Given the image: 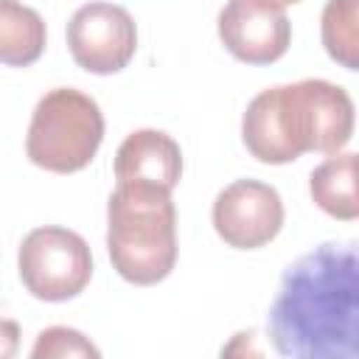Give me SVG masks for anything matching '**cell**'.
<instances>
[{
    "label": "cell",
    "instance_id": "9c48e42d",
    "mask_svg": "<svg viewBox=\"0 0 359 359\" xmlns=\"http://www.w3.org/2000/svg\"><path fill=\"white\" fill-rule=\"evenodd\" d=\"M182 177L180 143L160 129H137L115 151V180L174 191Z\"/></svg>",
    "mask_w": 359,
    "mask_h": 359
},
{
    "label": "cell",
    "instance_id": "9a60e30c",
    "mask_svg": "<svg viewBox=\"0 0 359 359\" xmlns=\"http://www.w3.org/2000/svg\"><path fill=\"white\" fill-rule=\"evenodd\" d=\"M269 3H275V6H289V3H300V0H269Z\"/></svg>",
    "mask_w": 359,
    "mask_h": 359
},
{
    "label": "cell",
    "instance_id": "ba28073f",
    "mask_svg": "<svg viewBox=\"0 0 359 359\" xmlns=\"http://www.w3.org/2000/svg\"><path fill=\"white\" fill-rule=\"evenodd\" d=\"M219 39L247 65L278 62L292 42V22L283 6L269 0H227L219 11Z\"/></svg>",
    "mask_w": 359,
    "mask_h": 359
},
{
    "label": "cell",
    "instance_id": "8992f818",
    "mask_svg": "<svg viewBox=\"0 0 359 359\" xmlns=\"http://www.w3.org/2000/svg\"><path fill=\"white\" fill-rule=\"evenodd\" d=\"M67 48L87 73L109 76L123 70L137 48L132 14L115 3H87L67 22Z\"/></svg>",
    "mask_w": 359,
    "mask_h": 359
},
{
    "label": "cell",
    "instance_id": "4fadbf2b",
    "mask_svg": "<svg viewBox=\"0 0 359 359\" xmlns=\"http://www.w3.org/2000/svg\"><path fill=\"white\" fill-rule=\"evenodd\" d=\"M31 356H98V348L76 328H67V325H53V328H45L34 348H31Z\"/></svg>",
    "mask_w": 359,
    "mask_h": 359
},
{
    "label": "cell",
    "instance_id": "7c38bea8",
    "mask_svg": "<svg viewBox=\"0 0 359 359\" xmlns=\"http://www.w3.org/2000/svg\"><path fill=\"white\" fill-rule=\"evenodd\" d=\"M320 34L328 56L348 70L359 65V34H356V0H328L320 20Z\"/></svg>",
    "mask_w": 359,
    "mask_h": 359
},
{
    "label": "cell",
    "instance_id": "30bf717a",
    "mask_svg": "<svg viewBox=\"0 0 359 359\" xmlns=\"http://www.w3.org/2000/svg\"><path fill=\"white\" fill-rule=\"evenodd\" d=\"M309 191L317 208H323L328 216L353 222L359 216V199H356V154L353 151H337L328 160H323L311 177Z\"/></svg>",
    "mask_w": 359,
    "mask_h": 359
},
{
    "label": "cell",
    "instance_id": "8fae6325",
    "mask_svg": "<svg viewBox=\"0 0 359 359\" xmlns=\"http://www.w3.org/2000/svg\"><path fill=\"white\" fill-rule=\"evenodd\" d=\"M45 20L20 0H0V62L28 67L45 50Z\"/></svg>",
    "mask_w": 359,
    "mask_h": 359
},
{
    "label": "cell",
    "instance_id": "5b68a950",
    "mask_svg": "<svg viewBox=\"0 0 359 359\" xmlns=\"http://www.w3.org/2000/svg\"><path fill=\"white\" fill-rule=\"evenodd\" d=\"M22 286L48 303H62L84 292L93 278V255L87 241L67 227H36L31 230L17 255Z\"/></svg>",
    "mask_w": 359,
    "mask_h": 359
},
{
    "label": "cell",
    "instance_id": "277c9868",
    "mask_svg": "<svg viewBox=\"0 0 359 359\" xmlns=\"http://www.w3.org/2000/svg\"><path fill=\"white\" fill-rule=\"evenodd\" d=\"M104 140L98 104L73 87L45 93L31 115L25 154L34 165L53 174H73L90 165Z\"/></svg>",
    "mask_w": 359,
    "mask_h": 359
},
{
    "label": "cell",
    "instance_id": "7a4b0ae2",
    "mask_svg": "<svg viewBox=\"0 0 359 359\" xmlns=\"http://www.w3.org/2000/svg\"><path fill=\"white\" fill-rule=\"evenodd\" d=\"M353 135L351 95L325 79H303L261 90L241 118L247 151L269 165H283L306 151L337 154Z\"/></svg>",
    "mask_w": 359,
    "mask_h": 359
},
{
    "label": "cell",
    "instance_id": "3957f363",
    "mask_svg": "<svg viewBox=\"0 0 359 359\" xmlns=\"http://www.w3.org/2000/svg\"><path fill=\"white\" fill-rule=\"evenodd\" d=\"M107 250L115 272L151 286L177 264V210L171 191L140 182H118L107 205Z\"/></svg>",
    "mask_w": 359,
    "mask_h": 359
},
{
    "label": "cell",
    "instance_id": "52a82bcc",
    "mask_svg": "<svg viewBox=\"0 0 359 359\" xmlns=\"http://www.w3.org/2000/svg\"><path fill=\"white\" fill-rule=\"evenodd\" d=\"M213 227L227 247L258 250L283 227L280 194L258 180H236L213 202Z\"/></svg>",
    "mask_w": 359,
    "mask_h": 359
},
{
    "label": "cell",
    "instance_id": "6da1fadb",
    "mask_svg": "<svg viewBox=\"0 0 359 359\" xmlns=\"http://www.w3.org/2000/svg\"><path fill=\"white\" fill-rule=\"evenodd\" d=\"M269 339L297 359L359 356V258L351 244H320L280 278Z\"/></svg>",
    "mask_w": 359,
    "mask_h": 359
},
{
    "label": "cell",
    "instance_id": "5bb4252c",
    "mask_svg": "<svg viewBox=\"0 0 359 359\" xmlns=\"http://www.w3.org/2000/svg\"><path fill=\"white\" fill-rule=\"evenodd\" d=\"M20 348V325L8 317H0V359H11Z\"/></svg>",
    "mask_w": 359,
    "mask_h": 359
}]
</instances>
